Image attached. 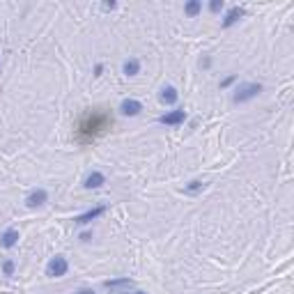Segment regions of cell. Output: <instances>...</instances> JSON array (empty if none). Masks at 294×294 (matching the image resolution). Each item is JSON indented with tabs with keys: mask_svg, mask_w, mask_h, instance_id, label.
I'll list each match as a JSON object with an SVG mask.
<instances>
[{
	"mask_svg": "<svg viewBox=\"0 0 294 294\" xmlns=\"http://www.w3.org/2000/svg\"><path fill=\"white\" fill-rule=\"evenodd\" d=\"M122 115H129V117H136V115H140V111H143V104L140 101H136V99H124L120 106Z\"/></svg>",
	"mask_w": 294,
	"mask_h": 294,
	"instance_id": "6",
	"label": "cell"
},
{
	"mask_svg": "<svg viewBox=\"0 0 294 294\" xmlns=\"http://www.w3.org/2000/svg\"><path fill=\"white\" fill-rule=\"evenodd\" d=\"M67 271H69V262H67V258H62V255H55L46 264V276H51V278H62Z\"/></svg>",
	"mask_w": 294,
	"mask_h": 294,
	"instance_id": "3",
	"label": "cell"
},
{
	"mask_svg": "<svg viewBox=\"0 0 294 294\" xmlns=\"http://www.w3.org/2000/svg\"><path fill=\"white\" fill-rule=\"evenodd\" d=\"M111 124H113V117H108L104 111H90V113H85V115L81 117V122H78V129H76L78 140H92L97 133L106 131Z\"/></svg>",
	"mask_w": 294,
	"mask_h": 294,
	"instance_id": "1",
	"label": "cell"
},
{
	"mask_svg": "<svg viewBox=\"0 0 294 294\" xmlns=\"http://www.w3.org/2000/svg\"><path fill=\"white\" fill-rule=\"evenodd\" d=\"M184 120H186V111H182V108L170 111V113H165V115H161V117H159V122H161V124H168V127L184 124Z\"/></svg>",
	"mask_w": 294,
	"mask_h": 294,
	"instance_id": "4",
	"label": "cell"
},
{
	"mask_svg": "<svg viewBox=\"0 0 294 294\" xmlns=\"http://www.w3.org/2000/svg\"><path fill=\"white\" fill-rule=\"evenodd\" d=\"M205 186H207L205 182H198V180H196V182H191L189 186H186V193H198V191H202Z\"/></svg>",
	"mask_w": 294,
	"mask_h": 294,
	"instance_id": "15",
	"label": "cell"
},
{
	"mask_svg": "<svg viewBox=\"0 0 294 294\" xmlns=\"http://www.w3.org/2000/svg\"><path fill=\"white\" fill-rule=\"evenodd\" d=\"M90 237H92L90 232H83V234H81V242H90Z\"/></svg>",
	"mask_w": 294,
	"mask_h": 294,
	"instance_id": "22",
	"label": "cell"
},
{
	"mask_svg": "<svg viewBox=\"0 0 294 294\" xmlns=\"http://www.w3.org/2000/svg\"><path fill=\"white\" fill-rule=\"evenodd\" d=\"M262 92V85L260 83H244V85L237 87V92H234L232 101L234 104H244V101H251L255 97Z\"/></svg>",
	"mask_w": 294,
	"mask_h": 294,
	"instance_id": "2",
	"label": "cell"
},
{
	"mask_svg": "<svg viewBox=\"0 0 294 294\" xmlns=\"http://www.w3.org/2000/svg\"><path fill=\"white\" fill-rule=\"evenodd\" d=\"M46 200H49V193H46L44 189H37V191H33V193L26 198V205L30 209H35V207H42Z\"/></svg>",
	"mask_w": 294,
	"mask_h": 294,
	"instance_id": "5",
	"label": "cell"
},
{
	"mask_svg": "<svg viewBox=\"0 0 294 294\" xmlns=\"http://www.w3.org/2000/svg\"><path fill=\"white\" fill-rule=\"evenodd\" d=\"M106 212V207H95V209H90V212H85V214H81V216H76L74 221H76L78 225H87V223H92L97 216H101Z\"/></svg>",
	"mask_w": 294,
	"mask_h": 294,
	"instance_id": "8",
	"label": "cell"
},
{
	"mask_svg": "<svg viewBox=\"0 0 294 294\" xmlns=\"http://www.w3.org/2000/svg\"><path fill=\"white\" fill-rule=\"evenodd\" d=\"M76 294H95V290H87V287H83V290H78Z\"/></svg>",
	"mask_w": 294,
	"mask_h": 294,
	"instance_id": "21",
	"label": "cell"
},
{
	"mask_svg": "<svg viewBox=\"0 0 294 294\" xmlns=\"http://www.w3.org/2000/svg\"><path fill=\"white\" fill-rule=\"evenodd\" d=\"M234 78H237V76H228V78H225V81H223V83H221V87H228V85H232V83H234Z\"/></svg>",
	"mask_w": 294,
	"mask_h": 294,
	"instance_id": "18",
	"label": "cell"
},
{
	"mask_svg": "<svg viewBox=\"0 0 294 294\" xmlns=\"http://www.w3.org/2000/svg\"><path fill=\"white\" fill-rule=\"evenodd\" d=\"M122 69H124V74H127V76H136V74L140 71V62L136 60V58H131V60L124 62V67H122Z\"/></svg>",
	"mask_w": 294,
	"mask_h": 294,
	"instance_id": "12",
	"label": "cell"
},
{
	"mask_svg": "<svg viewBox=\"0 0 294 294\" xmlns=\"http://www.w3.org/2000/svg\"><path fill=\"white\" fill-rule=\"evenodd\" d=\"M101 71H104V65H97V67H95V76H101Z\"/></svg>",
	"mask_w": 294,
	"mask_h": 294,
	"instance_id": "20",
	"label": "cell"
},
{
	"mask_svg": "<svg viewBox=\"0 0 294 294\" xmlns=\"http://www.w3.org/2000/svg\"><path fill=\"white\" fill-rule=\"evenodd\" d=\"M16 242H18V230H5L0 234V246L2 248H12V246H16Z\"/></svg>",
	"mask_w": 294,
	"mask_h": 294,
	"instance_id": "9",
	"label": "cell"
},
{
	"mask_svg": "<svg viewBox=\"0 0 294 294\" xmlns=\"http://www.w3.org/2000/svg\"><path fill=\"white\" fill-rule=\"evenodd\" d=\"M106 184V177H104V173H92L90 177L85 180V189H101Z\"/></svg>",
	"mask_w": 294,
	"mask_h": 294,
	"instance_id": "10",
	"label": "cell"
},
{
	"mask_svg": "<svg viewBox=\"0 0 294 294\" xmlns=\"http://www.w3.org/2000/svg\"><path fill=\"white\" fill-rule=\"evenodd\" d=\"M129 287L131 285V280L129 278H117V280H108V283H106V287H108V290H111V287Z\"/></svg>",
	"mask_w": 294,
	"mask_h": 294,
	"instance_id": "14",
	"label": "cell"
},
{
	"mask_svg": "<svg viewBox=\"0 0 294 294\" xmlns=\"http://www.w3.org/2000/svg\"><path fill=\"white\" fill-rule=\"evenodd\" d=\"M209 9L216 14V12H221L223 9V0H214V2H209Z\"/></svg>",
	"mask_w": 294,
	"mask_h": 294,
	"instance_id": "17",
	"label": "cell"
},
{
	"mask_svg": "<svg viewBox=\"0 0 294 294\" xmlns=\"http://www.w3.org/2000/svg\"><path fill=\"white\" fill-rule=\"evenodd\" d=\"M177 90H175L173 85H165L163 90H161V101H163V104H175V101H177Z\"/></svg>",
	"mask_w": 294,
	"mask_h": 294,
	"instance_id": "11",
	"label": "cell"
},
{
	"mask_svg": "<svg viewBox=\"0 0 294 294\" xmlns=\"http://www.w3.org/2000/svg\"><path fill=\"white\" fill-rule=\"evenodd\" d=\"M200 9H202V2H200V0H191V2H186V5H184V12H186L189 16H196V14H200Z\"/></svg>",
	"mask_w": 294,
	"mask_h": 294,
	"instance_id": "13",
	"label": "cell"
},
{
	"mask_svg": "<svg viewBox=\"0 0 294 294\" xmlns=\"http://www.w3.org/2000/svg\"><path fill=\"white\" fill-rule=\"evenodd\" d=\"M2 274H5V276H14V262H12V260H5V262H2Z\"/></svg>",
	"mask_w": 294,
	"mask_h": 294,
	"instance_id": "16",
	"label": "cell"
},
{
	"mask_svg": "<svg viewBox=\"0 0 294 294\" xmlns=\"http://www.w3.org/2000/svg\"><path fill=\"white\" fill-rule=\"evenodd\" d=\"M115 7H117V2H104V12H111Z\"/></svg>",
	"mask_w": 294,
	"mask_h": 294,
	"instance_id": "19",
	"label": "cell"
},
{
	"mask_svg": "<svg viewBox=\"0 0 294 294\" xmlns=\"http://www.w3.org/2000/svg\"><path fill=\"white\" fill-rule=\"evenodd\" d=\"M136 294H145V292H136Z\"/></svg>",
	"mask_w": 294,
	"mask_h": 294,
	"instance_id": "23",
	"label": "cell"
},
{
	"mask_svg": "<svg viewBox=\"0 0 294 294\" xmlns=\"http://www.w3.org/2000/svg\"><path fill=\"white\" fill-rule=\"evenodd\" d=\"M242 16H244V7H232L228 14H225L223 21H221V28H232Z\"/></svg>",
	"mask_w": 294,
	"mask_h": 294,
	"instance_id": "7",
	"label": "cell"
}]
</instances>
